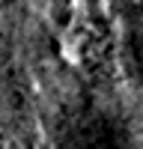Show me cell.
<instances>
[{
  "mask_svg": "<svg viewBox=\"0 0 143 149\" xmlns=\"http://www.w3.org/2000/svg\"><path fill=\"white\" fill-rule=\"evenodd\" d=\"M131 45H134V54H137V63L143 66V3L134 12V21H131Z\"/></svg>",
  "mask_w": 143,
  "mask_h": 149,
  "instance_id": "cell-1",
  "label": "cell"
}]
</instances>
